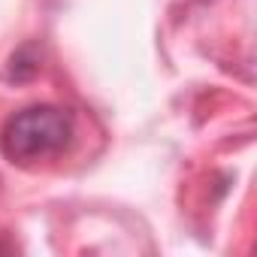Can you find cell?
Segmentation results:
<instances>
[{"mask_svg":"<svg viewBox=\"0 0 257 257\" xmlns=\"http://www.w3.org/2000/svg\"><path fill=\"white\" fill-rule=\"evenodd\" d=\"M73 140V118L58 106H31L16 112L0 131V152L13 164H40L58 158Z\"/></svg>","mask_w":257,"mask_h":257,"instance_id":"obj_1","label":"cell"}]
</instances>
